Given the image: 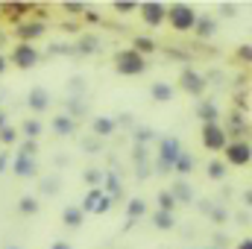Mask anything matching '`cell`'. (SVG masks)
<instances>
[{"label": "cell", "instance_id": "cell-1", "mask_svg": "<svg viewBox=\"0 0 252 249\" xmlns=\"http://www.w3.org/2000/svg\"><path fill=\"white\" fill-rule=\"evenodd\" d=\"M182 156V144L176 135L158 138V156H156V173H173L176 158Z\"/></svg>", "mask_w": 252, "mask_h": 249}, {"label": "cell", "instance_id": "cell-2", "mask_svg": "<svg viewBox=\"0 0 252 249\" xmlns=\"http://www.w3.org/2000/svg\"><path fill=\"white\" fill-rule=\"evenodd\" d=\"M164 21H170V27H173L176 32H190L193 24H196V9L188 6V3H170Z\"/></svg>", "mask_w": 252, "mask_h": 249}, {"label": "cell", "instance_id": "cell-3", "mask_svg": "<svg viewBox=\"0 0 252 249\" xmlns=\"http://www.w3.org/2000/svg\"><path fill=\"white\" fill-rule=\"evenodd\" d=\"M115 70H118L121 76H141V73L147 70V59L138 56L132 47H126V50H121V53L115 56Z\"/></svg>", "mask_w": 252, "mask_h": 249}, {"label": "cell", "instance_id": "cell-4", "mask_svg": "<svg viewBox=\"0 0 252 249\" xmlns=\"http://www.w3.org/2000/svg\"><path fill=\"white\" fill-rule=\"evenodd\" d=\"M223 156H226V167H250L252 161V147L247 138H241V141H229L226 144V150H223Z\"/></svg>", "mask_w": 252, "mask_h": 249}, {"label": "cell", "instance_id": "cell-5", "mask_svg": "<svg viewBox=\"0 0 252 249\" xmlns=\"http://www.w3.org/2000/svg\"><path fill=\"white\" fill-rule=\"evenodd\" d=\"M44 32H47V21H44V18H27V21H21L18 30H15L18 44H32V41H38Z\"/></svg>", "mask_w": 252, "mask_h": 249}, {"label": "cell", "instance_id": "cell-6", "mask_svg": "<svg viewBox=\"0 0 252 249\" xmlns=\"http://www.w3.org/2000/svg\"><path fill=\"white\" fill-rule=\"evenodd\" d=\"M199 138H202V147L211 150V153H223L226 144H229V135H226V129L220 124H202Z\"/></svg>", "mask_w": 252, "mask_h": 249}, {"label": "cell", "instance_id": "cell-7", "mask_svg": "<svg viewBox=\"0 0 252 249\" xmlns=\"http://www.w3.org/2000/svg\"><path fill=\"white\" fill-rule=\"evenodd\" d=\"M41 59V53L32 47V44H15V50L9 53V62L15 64V67H21V70H30V67H35Z\"/></svg>", "mask_w": 252, "mask_h": 249}, {"label": "cell", "instance_id": "cell-8", "mask_svg": "<svg viewBox=\"0 0 252 249\" xmlns=\"http://www.w3.org/2000/svg\"><path fill=\"white\" fill-rule=\"evenodd\" d=\"M205 76L199 73V70H193V67H185L182 73H179V88L185 91V94H190V97H202L205 94Z\"/></svg>", "mask_w": 252, "mask_h": 249}, {"label": "cell", "instance_id": "cell-9", "mask_svg": "<svg viewBox=\"0 0 252 249\" xmlns=\"http://www.w3.org/2000/svg\"><path fill=\"white\" fill-rule=\"evenodd\" d=\"M82 214H106L109 208H112V199L100 190V187H91L88 193H85V199H82Z\"/></svg>", "mask_w": 252, "mask_h": 249}, {"label": "cell", "instance_id": "cell-10", "mask_svg": "<svg viewBox=\"0 0 252 249\" xmlns=\"http://www.w3.org/2000/svg\"><path fill=\"white\" fill-rule=\"evenodd\" d=\"M138 12H141V21L147 27H161L164 15H167V6L158 3V0H147V3H138Z\"/></svg>", "mask_w": 252, "mask_h": 249}, {"label": "cell", "instance_id": "cell-11", "mask_svg": "<svg viewBox=\"0 0 252 249\" xmlns=\"http://www.w3.org/2000/svg\"><path fill=\"white\" fill-rule=\"evenodd\" d=\"M27 106H30V112H35V115L47 112V109H50V94H47V88H41V85L30 88V94H27Z\"/></svg>", "mask_w": 252, "mask_h": 249}, {"label": "cell", "instance_id": "cell-12", "mask_svg": "<svg viewBox=\"0 0 252 249\" xmlns=\"http://www.w3.org/2000/svg\"><path fill=\"white\" fill-rule=\"evenodd\" d=\"M12 173H15V176H21V179H35V173H38V164H35V158L12 156Z\"/></svg>", "mask_w": 252, "mask_h": 249}, {"label": "cell", "instance_id": "cell-13", "mask_svg": "<svg viewBox=\"0 0 252 249\" xmlns=\"http://www.w3.org/2000/svg\"><path fill=\"white\" fill-rule=\"evenodd\" d=\"M0 12L6 15V21L21 24V21L32 12V3H3V6H0Z\"/></svg>", "mask_w": 252, "mask_h": 249}, {"label": "cell", "instance_id": "cell-14", "mask_svg": "<svg viewBox=\"0 0 252 249\" xmlns=\"http://www.w3.org/2000/svg\"><path fill=\"white\" fill-rule=\"evenodd\" d=\"M214 32H217V21H214L211 15H196L193 35H196V38H202V41H208V38H214Z\"/></svg>", "mask_w": 252, "mask_h": 249}, {"label": "cell", "instance_id": "cell-15", "mask_svg": "<svg viewBox=\"0 0 252 249\" xmlns=\"http://www.w3.org/2000/svg\"><path fill=\"white\" fill-rule=\"evenodd\" d=\"M100 190H103L112 202L124 196V185H121V179H118V173H115V170H112V173H103V185H100Z\"/></svg>", "mask_w": 252, "mask_h": 249}, {"label": "cell", "instance_id": "cell-16", "mask_svg": "<svg viewBox=\"0 0 252 249\" xmlns=\"http://www.w3.org/2000/svg\"><path fill=\"white\" fill-rule=\"evenodd\" d=\"M167 193L176 199V205H179V202H193V187H190L188 179H173V185H170Z\"/></svg>", "mask_w": 252, "mask_h": 249}, {"label": "cell", "instance_id": "cell-17", "mask_svg": "<svg viewBox=\"0 0 252 249\" xmlns=\"http://www.w3.org/2000/svg\"><path fill=\"white\" fill-rule=\"evenodd\" d=\"M100 50V38L97 35H82V38H76V44L70 47V53H76V56H91V53H97Z\"/></svg>", "mask_w": 252, "mask_h": 249}, {"label": "cell", "instance_id": "cell-18", "mask_svg": "<svg viewBox=\"0 0 252 249\" xmlns=\"http://www.w3.org/2000/svg\"><path fill=\"white\" fill-rule=\"evenodd\" d=\"M91 129H94V138H109V135H115L118 121H115V118H103V115H97V118L91 121Z\"/></svg>", "mask_w": 252, "mask_h": 249}, {"label": "cell", "instance_id": "cell-19", "mask_svg": "<svg viewBox=\"0 0 252 249\" xmlns=\"http://www.w3.org/2000/svg\"><path fill=\"white\" fill-rule=\"evenodd\" d=\"M150 97H153L156 103H170V100L176 97V88H173L170 82H153V85H150Z\"/></svg>", "mask_w": 252, "mask_h": 249}, {"label": "cell", "instance_id": "cell-20", "mask_svg": "<svg viewBox=\"0 0 252 249\" xmlns=\"http://www.w3.org/2000/svg\"><path fill=\"white\" fill-rule=\"evenodd\" d=\"M144 214H147V202H144L141 196L129 199V202H126V226L124 229H132V223H135L138 217H144Z\"/></svg>", "mask_w": 252, "mask_h": 249}, {"label": "cell", "instance_id": "cell-21", "mask_svg": "<svg viewBox=\"0 0 252 249\" xmlns=\"http://www.w3.org/2000/svg\"><path fill=\"white\" fill-rule=\"evenodd\" d=\"M62 223H64V229H82V223H85L82 208L79 205H67L62 211Z\"/></svg>", "mask_w": 252, "mask_h": 249}, {"label": "cell", "instance_id": "cell-22", "mask_svg": "<svg viewBox=\"0 0 252 249\" xmlns=\"http://www.w3.org/2000/svg\"><path fill=\"white\" fill-rule=\"evenodd\" d=\"M50 129H53L59 138H67V135H73V132H76V121H73V118H67V115H53Z\"/></svg>", "mask_w": 252, "mask_h": 249}, {"label": "cell", "instance_id": "cell-23", "mask_svg": "<svg viewBox=\"0 0 252 249\" xmlns=\"http://www.w3.org/2000/svg\"><path fill=\"white\" fill-rule=\"evenodd\" d=\"M196 118L202 124H220V106L217 103H199L196 106Z\"/></svg>", "mask_w": 252, "mask_h": 249}, {"label": "cell", "instance_id": "cell-24", "mask_svg": "<svg viewBox=\"0 0 252 249\" xmlns=\"http://www.w3.org/2000/svg\"><path fill=\"white\" fill-rule=\"evenodd\" d=\"M150 220H153V226H156L158 232H170V229L176 226V217H173V214H167V211H153V217H150Z\"/></svg>", "mask_w": 252, "mask_h": 249}, {"label": "cell", "instance_id": "cell-25", "mask_svg": "<svg viewBox=\"0 0 252 249\" xmlns=\"http://www.w3.org/2000/svg\"><path fill=\"white\" fill-rule=\"evenodd\" d=\"M247 132H250V126H247V121L241 118V112H235V115H232V124H229V129H226V135H232L235 141H241V138H244Z\"/></svg>", "mask_w": 252, "mask_h": 249}, {"label": "cell", "instance_id": "cell-26", "mask_svg": "<svg viewBox=\"0 0 252 249\" xmlns=\"http://www.w3.org/2000/svg\"><path fill=\"white\" fill-rule=\"evenodd\" d=\"M41 129H44V126H41V121H38V118H27V121H24V126H21V132H18V135H24L27 141H38V135H41Z\"/></svg>", "mask_w": 252, "mask_h": 249}, {"label": "cell", "instance_id": "cell-27", "mask_svg": "<svg viewBox=\"0 0 252 249\" xmlns=\"http://www.w3.org/2000/svg\"><path fill=\"white\" fill-rule=\"evenodd\" d=\"M193 164H196V161H193V156L182 150V156H179V158H176V164H173V173H176L179 179H185L190 170H193Z\"/></svg>", "mask_w": 252, "mask_h": 249}, {"label": "cell", "instance_id": "cell-28", "mask_svg": "<svg viewBox=\"0 0 252 249\" xmlns=\"http://www.w3.org/2000/svg\"><path fill=\"white\" fill-rule=\"evenodd\" d=\"M132 50H135L138 56H144V59H147V56L156 50V41H153V38H147V35H135V38H132Z\"/></svg>", "mask_w": 252, "mask_h": 249}, {"label": "cell", "instance_id": "cell-29", "mask_svg": "<svg viewBox=\"0 0 252 249\" xmlns=\"http://www.w3.org/2000/svg\"><path fill=\"white\" fill-rule=\"evenodd\" d=\"M226 170H229V167H226L220 158H211V161H208V167H205L208 179H214V182H223V179H226Z\"/></svg>", "mask_w": 252, "mask_h": 249}, {"label": "cell", "instance_id": "cell-30", "mask_svg": "<svg viewBox=\"0 0 252 249\" xmlns=\"http://www.w3.org/2000/svg\"><path fill=\"white\" fill-rule=\"evenodd\" d=\"M38 208H41L38 196H21L18 199V211L21 214H38Z\"/></svg>", "mask_w": 252, "mask_h": 249}, {"label": "cell", "instance_id": "cell-31", "mask_svg": "<svg viewBox=\"0 0 252 249\" xmlns=\"http://www.w3.org/2000/svg\"><path fill=\"white\" fill-rule=\"evenodd\" d=\"M132 138H135V144H141V147H147L153 138H156V129H150V126H138L135 132H132Z\"/></svg>", "mask_w": 252, "mask_h": 249}, {"label": "cell", "instance_id": "cell-32", "mask_svg": "<svg viewBox=\"0 0 252 249\" xmlns=\"http://www.w3.org/2000/svg\"><path fill=\"white\" fill-rule=\"evenodd\" d=\"M156 202H158V208H156V211H167V214H173V208H176V199H173L167 190H158Z\"/></svg>", "mask_w": 252, "mask_h": 249}, {"label": "cell", "instance_id": "cell-33", "mask_svg": "<svg viewBox=\"0 0 252 249\" xmlns=\"http://www.w3.org/2000/svg\"><path fill=\"white\" fill-rule=\"evenodd\" d=\"M18 138H21V135H18V129H15V126H3V129H0V144H3V147H15V144H18Z\"/></svg>", "mask_w": 252, "mask_h": 249}, {"label": "cell", "instance_id": "cell-34", "mask_svg": "<svg viewBox=\"0 0 252 249\" xmlns=\"http://www.w3.org/2000/svg\"><path fill=\"white\" fill-rule=\"evenodd\" d=\"M82 179H85V185H91V187H100V185H103V170H100V167H85V173H82Z\"/></svg>", "mask_w": 252, "mask_h": 249}, {"label": "cell", "instance_id": "cell-35", "mask_svg": "<svg viewBox=\"0 0 252 249\" xmlns=\"http://www.w3.org/2000/svg\"><path fill=\"white\" fill-rule=\"evenodd\" d=\"M35 153H38V141H27V138H24V141L18 144V153H15V156H24V158H35Z\"/></svg>", "mask_w": 252, "mask_h": 249}, {"label": "cell", "instance_id": "cell-36", "mask_svg": "<svg viewBox=\"0 0 252 249\" xmlns=\"http://www.w3.org/2000/svg\"><path fill=\"white\" fill-rule=\"evenodd\" d=\"M208 214H211V220H214V223H217V226H220V223H226V220H229V211H226V208H223V205H211V208H208Z\"/></svg>", "mask_w": 252, "mask_h": 249}, {"label": "cell", "instance_id": "cell-37", "mask_svg": "<svg viewBox=\"0 0 252 249\" xmlns=\"http://www.w3.org/2000/svg\"><path fill=\"white\" fill-rule=\"evenodd\" d=\"M115 12H118V15H129V12H138V3H132V0H118V3H115Z\"/></svg>", "mask_w": 252, "mask_h": 249}, {"label": "cell", "instance_id": "cell-38", "mask_svg": "<svg viewBox=\"0 0 252 249\" xmlns=\"http://www.w3.org/2000/svg\"><path fill=\"white\" fill-rule=\"evenodd\" d=\"M59 187H62V182L56 176H50V179L41 182V193H59Z\"/></svg>", "mask_w": 252, "mask_h": 249}, {"label": "cell", "instance_id": "cell-39", "mask_svg": "<svg viewBox=\"0 0 252 249\" xmlns=\"http://www.w3.org/2000/svg\"><path fill=\"white\" fill-rule=\"evenodd\" d=\"M64 115L76 121V118H82V115H85V106H82V103H73V100H70V103H67V112H64Z\"/></svg>", "mask_w": 252, "mask_h": 249}, {"label": "cell", "instance_id": "cell-40", "mask_svg": "<svg viewBox=\"0 0 252 249\" xmlns=\"http://www.w3.org/2000/svg\"><path fill=\"white\" fill-rule=\"evenodd\" d=\"M64 12H70V15H85V3H73V0H67V3H62Z\"/></svg>", "mask_w": 252, "mask_h": 249}, {"label": "cell", "instance_id": "cell-41", "mask_svg": "<svg viewBox=\"0 0 252 249\" xmlns=\"http://www.w3.org/2000/svg\"><path fill=\"white\" fill-rule=\"evenodd\" d=\"M238 59H241V62H252V44L250 41H244V44L238 47Z\"/></svg>", "mask_w": 252, "mask_h": 249}, {"label": "cell", "instance_id": "cell-42", "mask_svg": "<svg viewBox=\"0 0 252 249\" xmlns=\"http://www.w3.org/2000/svg\"><path fill=\"white\" fill-rule=\"evenodd\" d=\"M220 12H223L226 18H232V15L238 12V6H235V3H220Z\"/></svg>", "mask_w": 252, "mask_h": 249}, {"label": "cell", "instance_id": "cell-43", "mask_svg": "<svg viewBox=\"0 0 252 249\" xmlns=\"http://www.w3.org/2000/svg\"><path fill=\"white\" fill-rule=\"evenodd\" d=\"M9 164H12V156H9V153H0V173H3Z\"/></svg>", "mask_w": 252, "mask_h": 249}, {"label": "cell", "instance_id": "cell-44", "mask_svg": "<svg viewBox=\"0 0 252 249\" xmlns=\"http://www.w3.org/2000/svg\"><path fill=\"white\" fill-rule=\"evenodd\" d=\"M85 21H88V24H100V15L91 12V9H85Z\"/></svg>", "mask_w": 252, "mask_h": 249}, {"label": "cell", "instance_id": "cell-45", "mask_svg": "<svg viewBox=\"0 0 252 249\" xmlns=\"http://www.w3.org/2000/svg\"><path fill=\"white\" fill-rule=\"evenodd\" d=\"M50 53H70V47H67V44H53Z\"/></svg>", "mask_w": 252, "mask_h": 249}, {"label": "cell", "instance_id": "cell-46", "mask_svg": "<svg viewBox=\"0 0 252 249\" xmlns=\"http://www.w3.org/2000/svg\"><path fill=\"white\" fill-rule=\"evenodd\" d=\"M50 249H73V247H70L67 241H53V244H50Z\"/></svg>", "mask_w": 252, "mask_h": 249}, {"label": "cell", "instance_id": "cell-47", "mask_svg": "<svg viewBox=\"0 0 252 249\" xmlns=\"http://www.w3.org/2000/svg\"><path fill=\"white\" fill-rule=\"evenodd\" d=\"M250 205H252V190L247 187V190H244V208H250Z\"/></svg>", "mask_w": 252, "mask_h": 249}, {"label": "cell", "instance_id": "cell-48", "mask_svg": "<svg viewBox=\"0 0 252 249\" xmlns=\"http://www.w3.org/2000/svg\"><path fill=\"white\" fill-rule=\"evenodd\" d=\"M238 249H252V238H244V241L238 244Z\"/></svg>", "mask_w": 252, "mask_h": 249}, {"label": "cell", "instance_id": "cell-49", "mask_svg": "<svg viewBox=\"0 0 252 249\" xmlns=\"http://www.w3.org/2000/svg\"><path fill=\"white\" fill-rule=\"evenodd\" d=\"M6 67H9V62H6V53H0V73H6Z\"/></svg>", "mask_w": 252, "mask_h": 249}, {"label": "cell", "instance_id": "cell-50", "mask_svg": "<svg viewBox=\"0 0 252 249\" xmlns=\"http://www.w3.org/2000/svg\"><path fill=\"white\" fill-rule=\"evenodd\" d=\"M6 126V109H0V129Z\"/></svg>", "mask_w": 252, "mask_h": 249}, {"label": "cell", "instance_id": "cell-51", "mask_svg": "<svg viewBox=\"0 0 252 249\" xmlns=\"http://www.w3.org/2000/svg\"><path fill=\"white\" fill-rule=\"evenodd\" d=\"M6 249H21V247H6Z\"/></svg>", "mask_w": 252, "mask_h": 249}, {"label": "cell", "instance_id": "cell-52", "mask_svg": "<svg viewBox=\"0 0 252 249\" xmlns=\"http://www.w3.org/2000/svg\"><path fill=\"white\" fill-rule=\"evenodd\" d=\"M202 249H217V247H202Z\"/></svg>", "mask_w": 252, "mask_h": 249}, {"label": "cell", "instance_id": "cell-53", "mask_svg": "<svg viewBox=\"0 0 252 249\" xmlns=\"http://www.w3.org/2000/svg\"><path fill=\"white\" fill-rule=\"evenodd\" d=\"M0 41H3V35H0Z\"/></svg>", "mask_w": 252, "mask_h": 249}]
</instances>
